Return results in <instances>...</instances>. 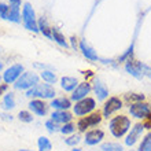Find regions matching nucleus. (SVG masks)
I'll use <instances>...</instances> for the list:
<instances>
[{
  "label": "nucleus",
  "mask_w": 151,
  "mask_h": 151,
  "mask_svg": "<svg viewBox=\"0 0 151 151\" xmlns=\"http://www.w3.org/2000/svg\"><path fill=\"white\" fill-rule=\"evenodd\" d=\"M76 129V125L72 122H68V124H63L62 127H60L59 132L60 133H63V135H70V133H73Z\"/></svg>",
  "instance_id": "30"
},
{
  "label": "nucleus",
  "mask_w": 151,
  "mask_h": 151,
  "mask_svg": "<svg viewBox=\"0 0 151 151\" xmlns=\"http://www.w3.org/2000/svg\"><path fill=\"white\" fill-rule=\"evenodd\" d=\"M96 107V100L93 98H84V99L78 100V102H76V104L73 106V111H74L76 115H78V117H83V115H88L91 114Z\"/></svg>",
  "instance_id": "4"
},
{
  "label": "nucleus",
  "mask_w": 151,
  "mask_h": 151,
  "mask_svg": "<svg viewBox=\"0 0 151 151\" xmlns=\"http://www.w3.org/2000/svg\"><path fill=\"white\" fill-rule=\"evenodd\" d=\"M10 18L8 21L19 22L21 18V0H10Z\"/></svg>",
  "instance_id": "16"
},
{
  "label": "nucleus",
  "mask_w": 151,
  "mask_h": 151,
  "mask_svg": "<svg viewBox=\"0 0 151 151\" xmlns=\"http://www.w3.org/2000/svg\"><path fill=\"white\" fill-rule=\"evenodd\" d=\"M1 69H3V63H1V62H0V70H1Z\"/></svg>",
  "instance_id": "39"
},
{
  "label": "nucleus",
  "mask_w": 151,
  "mask_h": 151,
  "mask_svg": "<svg viewBox=\"0 0 151 151\" xmlns=\"http://www.w3.org/2000/svg\"><path fill=\"white\" fill-rule=\"evenodd\" d=\"M51 29L48 26V22L44 18H41V19L39 21V32H41L45 37H48V39L52 40V33H51Z\"/></svg>",
  "instance_id": "23"
},
{
  "label": "nucleus",
  "mask_w": 151,
  "mask_h": 151,
  "mask_svg": "<svg viewBox=\"0 0 151 151\" xmlns=\"http://www.w3.org/2000/svg\"><path fill=\"white\" fill-rule=\"evenodd\" d=\"M93 91H95L96 96H98V100H104V99H107V98H109V89H107V87H106L102 81H99V80H96V81H95Z\"/></svg>",
  "instance_id": "20"
},
{
  "label": "nucleus",
  "mask_w": 151,
  "mask_h": 151,
  "mask_svg": "<svg viewBox=\"0 0 151 151\" xmlns=\"http://www.w3.org/2000/svg\"><path fill=\"white\" fill-rule=\"evenodd\" d=\"M80 140H81V137H80L78 135H72V136H69L68 139H65V143L68 144V146L76 147V144H78Z\"/></svg>",
  "instance_id": "32"
},
{
  "label": "nucleus",
  "mask_w": 151,
  "mask_h": 151,
  "mask_svg": "<svg viewBox=\"0 0 151 151\" xmlns=\"http://www.w3.org/2000/svg\"><path fill=\"white\" fill-rule=\"evenodd\" d=\"M125 70L137 80H142L146 74H150V69L146 65L142 63V62H137V60H133L132 58L129 60H127Z\"/></svg>",
  "instance_id": "5"
},
{
  "label": "nucleus",
  "mask_w": 151,
  "mask_h": 151,
  "mask_svg": "<svg viewBox=\"0 0 151 151\" xmlns=\"http://www.w3.org/2000/svg\"><path fill=\"white\" fill-rule=\"evenodd\" d=\"M40 77H41L47 84H55L56 83V76H55V73L51 72V70H43L41 74H40Z\"/></svg>",
  "instance_id": "26"
},
{
  "label": "nucleus",
  "mask_w": 151,
  "mask_h": 151,
  "mask_svg": "<svg viewBox=\"0 0 151 151\" xmlns=\"http://www.w3.org/2000/svg\"><path fill=\"white\" fill-rule=\"evenodd\" d=\"M1 107L4 110H12L15 107V96L12 92H7L3 98V103H1Z\"/></svg>",
  "instance_id": "21"
},
{
  "label": "nucleus",
  "mask_w": 151,
  "mask_h": 151,
  "mask_svg": "<svg viewBox=\"0 0 151 151\" xmlns=\"http://www.w3.org/2000/svg\"><path fill=\"white\" fill-rule=\"evenodd\" d=\"M132 52H133V44H132L131 47L128 48L125 54H122V55L119 56V60H127V59L129 60V59H131V56H132Z\"/></svg>",
  "instance_id": "34"
},
{
  "label": "nucleus",
  "mask_w": 151,
  "mask_h": 151,
  "mask_svg": "<svg viewBox=\"0 0 151 151\" xmlns=\"http://www.w3.org/2000/svg\"><path fill=\"white\" fill-rule=\"evenodd\" d=\"M7 88H8L7 84H1V85H0V98H1V95H3V92L7 91Z\"/></svg>",
  "instance_id": "36"
},
{
  "label": "nucleus",
  "mask_w": 151,
  "mask_h": 151,
  "mask_svg": "<svg viewBox=\"0 0 151 151\" xmlns=\"http://www.w3.org/2000/svg\"><path fill=\"white\" fill-rule=\"evenodd\" d=\"M29 109L39 117H44L48 111V104H45L41 99H35L29 102Z\"/></svg>",
  "instance_id": "15"
},
{
  "label": "nucleus",
  "mask_w": 151,
  "mask_h": 151,
  "mask_svg": "<svg viewBox=\"0 0 151 151\" xmlns=\"http://www.w3.org/2000/svg\"><path fill=\"white\" fill-rule=\"evenodd\" d=\"M80 50H81V52H83V55L87 58V59H89V60H102L98 56V54H96V51L93 50L92 47H89L88 45V43L85 41V40H81L80 41ZM109 62H111V60H107V59H103V63H109Z\"/></svg>",
  "instance_id": "13"
},
{
  "label": "nucleus",
  "mask_w": 151,
  "mask_h": 151,
  "mask_svg": "<svg viewBox=\"0 0 151 151\" xmlns=\"http://www.w3.org/2000/svg\"><path fill=\"white\" fill-rule=\"evenodd\" d=\"M0 18L7 19V21L10 18V7L4 3H0Z\"/></svg>",
  "instance_id": "31"
},
{
  "label": "nucleus",
  "mask_w": 151,
  "mask_h": 151,
  "mask_svg": "<svg viewBox=\"0 0 151 151\" xmlns=\"http://www.w3.org/2000/svg\"><path fill=\"white\" fill-rule=\"evenodd\" d=\"M110 132L114 137H122L128 133V131L131 129V119L127 115H117L110 121L109 124Z\"/></svg>",
  "instance_id": "1"
},
{
  "label": "nucleus",
  "mask_w": 151,
  "mask_h": 151,
  "mask_svg": "<svg viewBox=\"0 0 151 151\" xmlns=\"http://www.w3.org/2000/svg\"><path fill=\"white\" fill-rule=\"evenodd\" d=\"M28 98H39V99H52L55 96V89L50 84H37L36 87L26 91Z\"/></svg>",
  "instance_id": "2"
},
{
  "label": "nucleus",
  "mask_w": 151,
  "mask_h": 151,
  "mask_svg": "<svg viewBox=\"0 0 151 151\" xmlns=\"http://www.w3.org/2000/svg\"><path fill=\"white\" fill-rule=\"evenodd\" d=\"M104 139V132L102 129H92L85 133L84 142L87 146H96Z\"/></svg>",
  "instance_id": "12"
},
{
  "label": "nucleus",
  "mask_w": 151,
  "mask_h": 151,
  "mask_svg": "<svg viewBox=\"0 0 151 151\" xmlns=\"http://www.w3.org/2000/svg\"><path fill=\"white\" fill-rule=\"evenodd\" d=\"M72 151H83L81 148H76V147H73V150Z\"/></svg>",
  "instance_id": "38"
},
{
  "label": "nucleus",
  "mask_w": 151,
  "mask_h": 151,
  "mask_svg": "<svg viewBox=\"0 0 151 151\" xmlns=\"http://www.w3.org/2000/svg\"><path fill=\"white\" fill-rule=\"evenodd\" d=\"M24 73V66L21 63H17V65H12L10 68L3 73V80L6 84H12L15 83L17 80L21 77V74Z\"/></svg>",
  "instance_id": "9"
},
{
  "label": "nucleus",
  "mask_w": 151,
  "mask_h": 151,
  "mask_svg": "<svg viewBox=\"0 0 151 151\" xmlns=\"http://www.w3.org/2000/svg\"><path fill=\"white\" fill-rule=\"evenodd\" d=\"M125 100L132 104L139 103V102H143L144 100V95L143 93H127V95H125Z\"/></svg>",
  "instance_id": "28"
},
{
  "label": "nucleus",
  "mask_w": 151,
  "mask_h": 151,
  "mask_svg": "<svg viewBox=\"0 0 151 151\" xmlns=\"http://www.w3.org/2000/svg\"><path fill=\"white\" fill-rule=\"evenodd\" d=\"M143 129H144L143 124H136L133 128H131V131H129V133L127 135V139H125V144L129 146V147H132V146L139 140L140 136H142Z\"/></svg>",
  "instance_id": "14"
},
{
  "label": "nucleus",
  "mask_w": 151,
  "mask_h": 151,
  "mask_svg": "<svg viewBox=\"0 0 151 151\" xmlns=\"http://www.w3.org/2000/svg\"><path fill=\"white\" fill-rule=\"evenodd\" d=\"M50 106L52 109H55V111H65V110H69L72 107V102L68 98H56V99H52Z\"/></svg>",
  "instance_id": "17"
},
{
  "label": "nucleus",
  "mask_w": 151,
  "mask_h": 151,
  "mask_svg": "<svg viewBox=\"0 0 151 151\" xmlns=\"http://www.w3.org/2000/svg\"><path fill=\"white\" fill-rule=\"evenodd\" d=\"M22 21L28 30H32L35 33L39 32V22L36 19V12L30 3H25L22 7Z\"/></svg>",
  "instance_id": "3"
},
{
  "label": "nucleus",
  "mask_w": 151,
  "mask_h": 151,
  "mask_svg": "<svg viewBox=\"0 0 151 151\" xmlns=\"http://www.w3.org/2000/svg\"><path fill=\"white\" fill-rule=\"evenodd\" d=\"M19 151H32V150H19Z\"/></svg>",
  "instance_id": "40"
},
{
  "label": "nucleus",
  "mask_w": 151,
  "mask_h": 151,
  "mask_svg": "<svg viewBox=\"0 0 151 151\" xmlns=\"http://www.w3.org/2000/svg\"><path fill=\"white\" fill-rule=\"evenodd\" d=\"M51 33H52V40L54 41H56V43L59 44V45H62V47H69V44L68 41H66V39H65V36L60 33L59 29H56V28H52L51 29Z\"/></svg>",
  "instance_id": "22"
},
{
  "label": "nucleus",
  "mask_w": 151,
  "mask_h": 151,
  "mask_svg": "<svg viewBox=\"0 0 151 151\" xmlns=\"http://www.w3.org/2000/svg\"><path fill=\"white\" fill-rule=\"evenodd\" d=\"M37 147H39L40 151H51L52 144H51V142H50L48 137L41 136V137H39V140H37Z\"/></svg>",
  "instance_id": "24"
},
{
  "label": "nucleus",
  "mask_w": 151,
  "mask_h": 151,
  "mask_svg": "<svg viewBox=\"0 0 151 151\" xmlns=\"http://www.w3.org/2000/svg\"><path fill=\"white\" fill-rule=\"evenodd\" d=\"M119 109H122V100L117 98V96H111L104 102L103 106V117H110L113 113L118 111Z\"/></svg>",
  "instance_id": "10"
},
{
  "label": "nucleus",
  "mask_w": 151,
  "mask_h": 151,
  "mask_svg": "<svg viewBox=\"0 0 151 151\" xmlns=\"http://www.w3.org/2000/svg\"><path fill=\"white\" fill-rule=\"evenodd\" d=\"M72 118L73 115L68 110H65V111H54L51 115V119L56 124H68L72 121Z\"/></svg>",
  "instance_id": "19"
},
{
  "label": "nucleus",
  "mask_w": 151,
  "mask_h": 151,
  "mask_svg": "<svg viewBox=\"0 0 151 151\" xmlns=\"http://www.w3.org/2000/svg\"><path fill=\"white\" fill-rule=\"evenodd\" d=\"M78 85V81L76 77H70V76H65L60 78V88L66 92H73Z\"/></svg>",
  "instance_id": "18"
},
{
  "label": "nucleus",
  "mask_w": 151,
  "mask_h": 151,
  "mask_svg": "<svg viewBox=\"0 0 151 151\" xmlns=\"http://www.w3.org/2000/svg\"><path fill=\"white\" fill-rule=\"evenodd\" d=\"M45 128H47L48 132H51V133H54V132H56V131H59L60 129V127H58V124L54 122L52 119H48L47 122H45Z\"/></svg>",
  "instance_id": "33"
},
{
  "label": "nucleus",
  "mask_w": 151,
  "mask_h": 151,
  "mask_svg": "<svg viewBox=\"0 0 151 151\" xmlns=\"http://www.w3.org/2000/svg\"><path fill=\"white\" fill-rule=\"evenodd\" d=\"M1 118L6 119V121H12V115H10V114H1Z\"/></svg>",
  "instance_id": "37"
},
{
  "label": "nucleus",
  "mask_w": 151,
  "mask_h": 151,
  "mask_svg": "<svg viewBox=\"0 0 151 151\" xmlns=\"http://www.w3.org/2000/svg\"><path fill=\"white\" fill-rule=\"evenodd\" d=\"M0 81H1V77H0Z\"/></svg>",
  "instance_id": "42"
},
{
  "label": "nucleus",
  "mask_w": 151,
  "mask_h": 151,
  "mask_svg": "<svg viewBox=\"0 0 151 151\" xmlns=\"http://www.w3.org/2000/svg\"><path fill=\"white\" fill-rule=\"evenodd\" d=\"M102 151H124V147L119 143H113V142H107L100 146Z\"/></svg>",
  "instance_id": "25"
},
{
  "label": "nucleus",
  "mask_w": 151,
  "mask_h": 151,
  "mask_svg": "<svg viewBox=\"0 0 151 151\" xmlns=\"http://www.w3.org/2000/svg\"><path fill=\"white\" fill-rule=\"evenodd\" d=\"M129 113H131L132 117H135V118H137V119L147 118L151 113V107H150V104L144 103V102H139V103L131 104Z\"/></svg>",
  "instance_id": "8"
},
{
  "label": "nucleus",
  "mask_w": 151,
  "mask_h": 151,
  "mask_svg": "<svg viewBox=\"0 0 151 151\" xmlns=\"http://www.w3.org/2000/svg\"><path fill=\"white\" fill-rule=\"evenodd\" d=\"M137 151H151V132H148L147 135L144 136Z\"/></svg>",
  "instance_id": "27"
},
{
  "label": "nucleus",
  "mask_w": 151,
  "mask_h": 151,
  "mask_svg": "<svg viewBox=\"0 0 151 151\" xmlns=\"http://www.w3.org/2000/svg\"><path fill=\"white\" fill-rule=\"evenodd\" d=\"M143 127L147 128V129H151V113H150V115L147 117V119H146V122L143 124Z\"/></svg>",
  "instance_id": "35"
},
{
  "label": "nucleus",
  "mask_w": 151,
  "mask_h": 151,
  "mask_svg": "<svg viewBox=\"0 0 151 151\" xmlns=\"http://www.w3.org/2000/svg\"><path fill=\"white\" fill-rule=\"evenodd\" d=\"M39 84V76L32 72H25L21 74V77L14 83V87L17 89H30Z\"/></svg>",
  "instance_id": "6"
},
{
  "label": "nucleus",
  "mask_w": 151,
  "mask_h": 151,
  "mask_svg": "<svg viewBox=\"0 0 151 151\" xmlns=\"http://www.w3.org/2000/svg\"><path fill=\"white\" fill-rule=\"evenodd\" d=\"M18 118H19V121H22V122H32L33 121V115L30 111H26V110H22V111L18 113Z\"/></svg>",
  "instance_id": "29"
},
{
  "label": "nucleus",
  "mask_w": 151,
  "mask_h": 151,
  "mask_svg": "<svg viewBox=\"0 0 151 151\" xmlns=\"http://www.w3.org/2000/svg\"><path fill=\"white\" fill-rule=\"evenodd\" d=\"M103 118V114L99 111H95V113H91L88 114L87 117H83V118L78 119L77 122V128H78L80 132H85L88 128H92V127H96L99 125L100 121Z\"/></svg>",
  "instance_id": "7"
},
{
  "label": "nucleus",
  "mask_w": 151,
  "mask_h": 151,
  "mask_svg": "<svg viewBox=\"0 0 151 151\" xmlns=\"http://www.w3.org/2000/svg\"><path fill=\"white\" fill-rule=\"evenodd\" d=\"M150 77H151V70H150Z\"/></svg>",
  "instance_id": "41"
},
{
  "label": "nucleus",
  "mask_w": 151,
  "mask_h": 151,
  "mask_svg": "<svg viewBox=\"0 0 151 151\" xmlns=\"http://www.w3.org/2000/svg\"><path fill=\"white\" fill-rule=\"evenodd\" d=\"M91 89H92V87H91V84L88 83V81L80 83L78 85H77V88L72 92V98H70V99L74 100V102H78V100L87 98V95L91 92Z\"/></svg>",
  "instance_id": "11"
}]
</instances>
